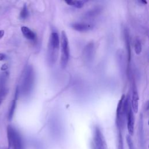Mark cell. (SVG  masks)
Wrapping results in <instances>:
<instances>
[{"instance_id": "15", "label": "cell", "mask_w": 149, "mask_h": 149, "mask_svg": "<svg viewBox=\"0 0 149 149\" xmlns=\"http://www.w3.org/2000/svg\"><path fill=\"white\" fill-rule=\"evenodd\" d=\"M87 2V1H83V0H69L66 1L65 2L70 6H72L74 8L80 9L85 4V3Z\"/></svg>"}, {"instance_id": "9", "label": "cell", "mask_w": 149, "mask_h": 149, "mask_svg": "<svg viewBox=\"0 0 149 149\" xmlns=\"http://www.w3.org/2000/svg\"><path fill=\"white\" fill-rule=\"evenodd\" d=\"M70 27L79 32H86L93 29L94 26L91 23L83 22H74L70 24Z\"/></svg>"}, {"instance_id": "14", "label": "cell", "mask_w": 149, "mask_h": 149, "mask_svg": "<svg viewBox=\"0 0 149 149\" xmlns=\"http://www.w3.org/2000/svg\"><path fill=\"white\" fill-rule=\"evenodd\" d=\"M101 10H102V8H101L100 6L95 7V8L90 9V10L87 11L85 13V17L87 18L94 17L97 16V15H98L101 12Z\"/></svg>"}, {"instance_id": "16", "label": "cell", "mask_w": 149, "mask_h": 149, "mask_svg": "<svg viewBox=\"0 0 149 149\" xmlns=\"http://www.w3.org/2000/svg\"><path fill=\"white\" fill-rule=\"evenodd\" d=\"M134 49L137 55H140L142 51V45L140 39L139 37H136L134 40Z\"/></svg>"}, {"instance_id": "3", "label": "cell", "mask_w": 149, "mask_h": 149, "mask_svg": "<svg viewBox=\"0 0 149 149\" xmlns=\"http://www.w3.org/2000/svg\"><path fill=\"white\" fill-rule=\"evenodd\" d=\"M60 44L61 48V66L62 68H66L69 59L70 55V49L69 46V41L68 36L65 31H62L61 35Z\"/></svg>"}, {"instance_id": "10", "label": "cell", "mask_w": 149, "mask_h": 149, "mask_svg": "<svg viewBox=\"0 0 149 149\" xmlns=\"http://www.w3.org/2000/svg\"><path fill=\"white\" fill-rule=\"evenodd\" d=\"M127 127L129 134L130 136L133 135L134 133V113L132 111V107H130L127 114Z\"/></svg>"}, {"instance_id": "12", "label": "cell", "mask_w": 149, "mask_h": 149, "mask_svg": "<svg viewBox=\"0 0 149 149\" xmlns=\"http://www.w3.org/2000/svg\"><path fill=\"white\" fill-rule=\"evenodd\" d=\"M21 31L26 38L31 41H34L36 39V34L28 27L22 26L21 27Z\"/></svg>"}, {"instance_id": "1", "label": "cell", "mask_w": 149, "mask_h": 149, "mask_svg": "<svg viewBox=\"0 0 149 149\" xmlns=\"http://www.w3.org/2000/svg\"><path fill=\"white\" fill-rule=\"evenodd\" d=\"M59 47L60 37L58 33L55 30H52L49 37L47 54V62L49 65L52 66L56 61Z\"/></svg>"}, {"instance_id": "23", "label": "cell", "mask_w": 149, "mask_h": 149, "mask_svg": "<svg viewBox=\"0 0 149 149\" xmlns=\"http://www.w3.org/2000/svg\"><path fill=\"white\" fill-rule=\"evenodd\" d=\"M139 2L142 3L143 4H146L147 3V1H139Z\"/></svg>"}, {"instance_id": "24", "label": "cell", "mask_w": 149, "mask_h": 149, "mask_svg": "<svg viewBox=\"0 0 149 149\" xmlns=\"http://www.w3.org/2000/svg\"><path fill=\"white\" fill-rule=\"evenodd\" d=\"M91 147H92V149H96V148H95V146H94V144H92Z\"/></svg>"}, {"instance_id": "2", "label": "cell", "mask_w": 149, "mask_h": 149, "mask_svg": "<svg viewBox=\"0 0 149 149\" xmlns=\"http://www.w3.org/2000/svg\"><path fill=\"white\" fill-rule=\"evenodd\" d=\"M34 72L33 67L28 65L24 70L20 86V91L23 95H29L33 88Z\"/></svg>"}, {"instance_id": "21", "label": "cell", "mask_w": 149, "mask_h": 149, "mask_svg": "<svg viewBox=\"0 0 149 149\" xmlns=\"http://www.w3.org/2000/svg\"><path fill=\"white\" fill-rule=\"evenodd\" d=\"M8 68V65H7V64H6V63H5V64L2 65V66L1 67V70H3V71H4V70H7Z\"/></svg>"}, {"instance_id": "13", "label": "cell", "mask_w": 149, "mask_h": 149, "mask_svg": "<svg viewBox=\"0 0 149 149\" xmlns=\"http://www.w3.org/2000/svg\"><path fill=\"white\" fill-rule=\"evenodd\" d=\"M19 93V90L18 88L16 89V93H15V99L13 100H12V101L11 102V104L9 108V113H8V119L9 120H12L13 114H14V112L16 108V100H17V97Z\"/></svg>"}, {"instance_id": "6", "label": "cell", "mask_w": 149, "mask_h": 149, "mask_svg": "<svg viewBox=\"0 0 149 149\" xmlns=\"http://www.w3.org/2000/svg\"><path fill=\"white\" fill-rule=\"evenodd\" d=\"M139 96L137 91V86L135 82V80H133L132 84V100L130 102L131 107L133 113H137L139 110Z\"/></svg>"}, {"instance_id": "7", "label": "cell", "mask_w": 149, "mask_h": 149, "mask_svg": "<svg viewBox=\"0 0 149 149\" xmlns=\"http://www.w3.org/2000/svg\"><path fill=\"white\" fill-rule=\"evenodd\" d=\"M94 44L93 42H90L88 43L83 49V56L84 60L87 62H91L94 58Z\"/></svg>"}, {"instance_id": "8", "label": "cell", "mask_w": 149, "mask_h": 149, "mask_svg": "<svg viewBox=\"0 0 149 149\" xmlns=\"http://www.w3.org/2000/svg\"><path fill=\"white\" fill-rule=\"evenodd\" d=\"M7 74L8 73L5 72L0 76V105L8 94V89L5 86Z\"/></svg>"}, {"instance_id": "11", "label": "cell", "mask_w": 149, "mask_h": 149, "mask_svg": "<svg viewBox=\"0 0 149 149\" xmlns=\"http://www.w3.org/2000/svg\"><path fill=\"white\" fill-rule=\"evenodd\" d=\"M124 37H125L126 49L127 51V61H128V70H129V67L130 66V62L132 59V52H131L130 35H129V33L127 29H125L124 30Z\"/></svg>"}, {"instance_id": "5", "label": "cell", "mask_w": 149, "mask_h": 149, "mask_svg": "<svg viewBox=\"0 0 149 149\" xmlns=\"http://www.w3.org/2000/svg\"><path fill=\"white\" fill-rule=\"evenodd\" d=\"M94 141L96 149H107V145L104 136L98 126H96L94 129Z\"/></svg>"}, {"instance_id": "20", "label": "cell", "mask_w": 149, "mask_h": 149, "mask_svg": "<svg viewBox=\"0 0 149 149\" xmlns=\"http://www.w3.org/2000/svg\"><path fill=\"white\" fill-rule=\"evenodd\" d=\"M6 58V56L3 53H0V61H4Z\"/></svg>"}, {"instance_id": "17", "label": "cell", "mask_w": 149, "mask_h": 149, "mask_svg": "<svg viewBox=\"0 0 149 149\" xmlns=\"http://www.w3.org/2000/svg\"><path fill=\"white\" fill-rule=\"evenodd\" d=\"M28 16H29V10H28L27 5L24 4L20 11V17L22 19H25L28 17Z\"/></svg>"}, {"instance_id": "22", "label": "cell", "mask_w": 149, "mask_h": 149, "mask_svg": "<svg viewBox=\"0 0 149 149\" xmlns=\"http://www.w3.org/2000/svg\"><path fill=\"white\" fill-rule=\"evenodd\" d=\"M4 35V30H0V38H1Z\"/></svg>"}, {"instance_id": "19", "label": "cell", "mask_w": 149, "mask_h": 149, "mask_svg": "<svg viewBox=\"0 0 149 149\" xmlns=\"http://www.w3.org/2000/svg\"><path fill=\"white\" fill-rule=\"evenodd\" d=\"M126 140H127V144L129 146V149H134L133 142H132V139H131L130 135H127Z\"/></svg>"}, {"instance_id": "4", "label": "cell", "mask_w": 149, "mask_h": 149, "mask_svg": "<svg viewBox=\"0 0 149 149\" xmlns=\"http://www.w3.org/2000/svg\"><path fill=\"white\" fill-rule=\"evenodd\" d=\"M7 134L9 141V149H23L22 142L19 134L10 125L7 127Z\"/></svg>"}, {"instance_id": "18", "label": "cell", "mask_w": 149, "mask_h": 149, "mask_svg": "<svg viewBox=\"0 0 149 149\" xmlns=\"http://www.w3.org/2000/svg\"><path fill=\"white\" fill-rule=\"evenodd\" d=\"M118 149H123V143L122 130H118Z\"/></svg>"}]
</instances>
